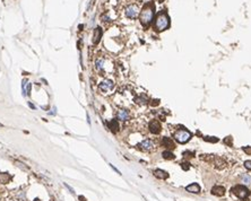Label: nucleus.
<instances>
[{
  "mask_svg": "<svg viewBox=\"0 0 251 201\" xmlns=\"http://www.w3.org/2000/svg\"><path fill=\"white\" fill-rule=\"evenodd\" d=\"M241 181L244 184H250L251 183V176L249 174H243L241 176Z\"/></svg>",
  "mask_w": 251,
  "mask_h": 201,
  "instance_id": "aec40b11",
  "label": "nucleus"
},
{
  "mask_svg": "<svg viewBox=\"0 0 251 201\" xmlns=\"http://www.w3.org/2000/svg\"><path fill=\"white\" fill-rule=\"evenodd\" d=\"M205 141H208V142H217L218 139L216 137H203Z\"/></svg>",
  "mask_w": 251,
  "mask_h": 201,
  "instance_id": "4be33fe9",
  "label": "nucleus"
},
{
  "mask_svg": "<svg viewBox=\"0 0 251 201\" xmlns=\"http://www.w3.org/2000/svg\"><path fill=\"white\" fill-rule=\"evenodd\" d=\"M130 112L126 108H119L117 111V119L121 122H126V121H129L130 120Z\"/></svg>",
  "mask_w": 251,
  "mask_h": 201,
  "instance_id": "1a4fd4ad",
  "label": "nucleus"
},
{
  "mask_svg": "<svg viewBox=\"0 0 251 201\" xmlns=\"http://www.w3.org/2000/svg\"><path fill=\"white\" fill-rule=\"evenodd\" d=\"M135 102L139 105H146L149 100H148V97L146 94H141V95H139V96H137L135 98Z\"/></svg>",
  "mask_w": 251,
  "mask_h": 201,
  "instance_id": "4468645a",
  "label": "nucleus"
},
{
  "mask_svg": "<svg viewBox=\"0 0 251 201\" xmlns=\"http://www.w3.org/2000/svg\"><path fill=\"white\" fill-rule=\"evenodd\" d=\"M183 156H185V158H191V157L195 156V153H193V152H189V150H187V152L183 153Z\"/></svg>",
  "mask_w": 251,
  "mask_h": 201,
  "instance_id": "5701e85b",
  "label": "nucleus"
},
{
  "mask_svg": "<svg viewBox=\"0 0 251 201\" xmlns=\"http://www.w3.org/2000/svg\"><path fill=\"white\" fill-rule=\"evenodd\" d=\"M161 129H162L161 123H159L157 120L151 121V123H149V131H151L152 133H154V134L159 133V132H161Z\"/></svg>",
  "mask_w": 251,
  "mask_h": 201,
  "instance_id": "9d476101",
  "label": "nucleus"
},
{
  "mask_svg": "<svg viewBox=\"0 0 251 201\" xmlns=\"http://www.w3.org/2000/svg\"><path fill=\"white\" fill-rule=\"evenodd\" d=\"M154 175H155L156 177H159V179H161V180H165L169 177L167 172L163 171V170H156V171H154Z\"/></svg>",
  "mask_w": 251,
  "mask_h": 201,
  "instance_id": "dca6fc26",
  "label": "nucleus"
},
{
  "mask_svg": "<svg viewBox=\"0 0 251 201\" xmlns=\"http://www.w3.org/2000/svg\"><path fill=\"white\" fill-rule=\"evenodd\" d=\"M232 192L239 199H245L249 196V190L244 185H235L232 189Z\"/></svg>",
  "mask_w": 251,
  "mask_h": 201,
  "instance_id": "0eeeda50",
  "label": "nucleus"
},
{
  "mask_svg": "<svg viewBox=\"0 0 251 201\" xmlns=\"http://www.w3.org/2000/svg\"><path fill=\"white\" fill-rule=\"evenodd\" d=\"M162 156H163V158H165V159H174V154L171 153L170 150H165V152H163Z\"/></svg>",
  "mask_w": 251,
  "mask_h": 201,
  "instance_id": "6ab92c4d",
  "label": "nucleus"
},
{
  "mask_svg": "<svg viewBox=\"0 0 251 201\" xmlns=\"http://www.w3.org/2000/svg\"><path fill=\"white\" fill-rule=\"evenodd\" d=\"M35 201H40V200H35Z\"/></svg>",
  "mask_w": 251,
  "mask_h": 201,
  "instance_id": "7c9ffc66",
  "label": "nucleus"
},
{
  "mask_svg": "<svg viewBox=\"0 0 251 201\" xmlns=\"http://www.w3.org/2000/svg\"><path fill=\"white\" fill-rule=\"evenodd\" d=\"M95 69L99 74L107 75L113 71V64L109 59L104 58V57H100L95 61Z\"/></svg>",
  "mask_w": 251,
  "mask_h": 201,
  "instance_id": "f257e3e1",
  "label": "nucleus"
},
{
  "mask_svg": "<svg viewBox=\"0 0 251 201\" xmlns=\"http://www.w3.org/2000/svg\"><path fill=\"white\" fill-rule=\"evenodd\" d=\"M185 190L188 191V192H191V193H199L200 186L199 184H197V183H192V184H190V185H188L185 188Z\"/></svg>",
  "mask_w": 251,
  "mask_h": 201,
  "instance_id": "2eb2a0df",
  "label": "nucleus"
},
{
  "mask_svg": "<svg viewBox=\"0 0 251 201\" xmlns=\"http://www.w3.org/2000/svg\"><path fill=\"white\" fill-rule=\"evenodd\" d=\"M181 167L183 168V170H185V171H188L189 168H190V164H189L188 162H183V163H181Z\"/></svg>",
  "mask_w": 251,
  "mask_h": 201,
  "instance_id": "b1692460",
  "label": "nucleus"
},
{
  "mask_svg": "<svg viewBox=\"0 0 251 201\" xmlns=\"http://www.w3.org/2000/svg\"><path fill=\"white\" fill-rule=\"evenodd\" d=\"M102 35H103L102 28H101V27H96L95 30H94V35H93V43H94V44H97V43L101 41Z\"/></svg>",
  "mask_w": 251,
  "mask_h": 201,
  "instance_id": "9b49d317",
  "label": "nucleus"
},
{
  "mask_svg": "<svg viewBox=\"0 0 251 201\" xmlns=\"http://www.w3.org/2000/svg\"><path fill=\"white\" fill-rule=\"evenodd\" d=\"M244 167L249 170V171H251V160H245L244 162Z\"/></svg>",
  "mask_w": 251,
  "mask_h": 201,
  "instance_id": "a878e982",
  "label": "nucleus"
},
{
  "mask_svg": "<svg viewBox=\"0 0 251 201\" xmlns=\"http://www.w3.org/2000/svg\"><path fill=\"white\" fill-rule=\"evenodd\" d=\"M149 104L153 105V106H156V105H159V100H153L151 102V103H149Z\"/></svg>",
  "mask_w": 251,
  "mask_h": 201,
  "instance_id": "cd10ccee",
  "label": "nucleus"
},
{
  "mask_svg": "<svg viewBox=\"0 0 251 201\" xmlns=\"http://www.w3.org/2000/svg\"><path fill=\"white\" fill-rule=\"evenodd\" d=\"M79 200H81V201H86V199L84 197H79Z\"/></svg>",
  "mask_w": 251,
  "mask_h": 201,
  "instance_id": "c85d7f7f",
  "label": "nucleus"
},
{
  "mask_svg": "<svg viewBox=\"0 0 251 201\" xmlns=\"http://www.w3.org/2000/svg\"><path fill=\"white\" fill-rule=\"evenodd\" d=\"M224 144L229 146L232 145V137H226L225 139H224Z\"/></svg>",
  "mask_w": 251,
  "mask_h": 201,
  "instance_id": "393cba45",
  "label": "nucleus"
},
{
  "mask_svg": "<svg viewBox=\"0 0 251 201\" xmlns=\"http://www.w3.org/2000/svg\"><path fill=\"white\" fill-rule=\"evenodd\" d=\"M162 145L164 146V147H166V148H167V150L175 148V144H174L173 140H172V139H170V138H166V137L163 138V139H162Z\"/></svg>",
  "mask_w": 251,
  "mask_h": 201,
  "instance_id": "ddd939ff",
  "label": "nucleus"
},
{
  "mask_svg": "<svg viewBox=\"0 0 251 201\" xmlns=\"http://www.w3.org/2000/svg\"><path fill=\"white\" fill-rule=\"evenodd\" d=\"M225 160L223 159V158H221V157H216L215 158V166H216V168H223L225 167Z\"/></svg>",
  "mask_w": 251,
  "mask_h": 201,
  "instance_id": "a211bd4d",
  "label": "nucleus"
},
{
  "mask_svg": "<svg viewBox=\"0 0 251 201\" xmlns=\"http://www.w3.org/2000/svg\"><path fill=\"white\" fill-rule=\"evenodd\" d=\"M137 147L143 152H152L155 148V145H154V141L151 140V139H145L144 141H141Z\"/></svg>",
  "mask_w": 251,
  "mask_h": 201,
  "instance_id": "6e6552de",
  "label": "nucleus"
},
{
  "mask_svg": "<svg viewBox=\"0 0 251 201\" xmlns=\"http://www.w3.org/2000/svg\"><path fill=\"white\" fill-rule=\"evenodd\" d=\"M243 152L248 155H251V147H243Z\"/></svg>",
  "mask_w": 251,
  "mask_h": 201,
  "instance_id": "bb28decb",
  "label": "nucleus"
},
{
  "mask_svg": "<svg viewBox=\"0 0 251 201\" xmlns=\"http://www.w3.org/2000/svg\"><path fill=\"white\" fill-rule=\"evenodd\" d=\"M170 26V17L167 16L165 11H162L157 14L155 18V30L157 32H163L169 28Z\"/></svg>",
  "mask_w": 251,
  "mask_h": 201,
  "instance_id": "7ed1b4c3",
  "label": "nucleus"
},
{
  "mask_svg": "<svg viewBox=\"0 0 251 201\" xmlns=\"http://www.w3.org/2000/svg\"><path fill=\"white\" fill-rule=\"evenodd\" d=\"M23 88H24L25 94L27 93V95H30V93H31V84L27 82V87H26V80H24V82H23Z\"/></svg>",
  "mask_w": 251,
  "mask_h": 201,
  "instance_id": "412c9836",
  "label": "nucleus"
},
{
  "mask_svg": "<svg viewBox=\"0 0 251 201\" xmlns=\"http://www.w3.org/2000/svg\"><path fill=\"white\" fill-rule=\"evenodd\" d=\"M0 127H2V124H1V123H0Z\"/></svg>",
  "mask_w": 251,
  "mask_h": 201,
  "instance_id": "c756f323",
  "label": "nucleus"
},
{
  "mask_svg": "<svg viewBox=\"0 0 251 201\" xmlns=\"http://www.w3.org/2000/svg\"><path fill=\"white\" fill-rule=\"evenodd\" d=\"M109 129H110L112 132H118L119 129H120V127H119V123L117 120H112V121H110L109 122Z\"/></svg>",
  "mask_w": 251,
  "mask_h": 201,
  "instance_id": "f3484780",
  "label": "nucleus"
},
{
  "mask_svg": "<svg viewBox=\"0 0 251 201\" xmlns=\"http://www.w3.org/2000/svg\"><path fill=\"white\" fill-rule=\"evenodd\" d=\"M174 139L179 144H185L191 139V132L185 129H180L174 133Z\"/></svg>",
  "mask_w": 251,
  "mask_h": 201,
  "instance_id": "20e7f679",
  "label": "nucleus"
},
{
  "mask_svg": "<svg viewBox=\"0 0 251 201\" xmlns=\"http://www.w3.org/2000/svg\"><path fill=\"white\" fill-rule=\"evenodd\" d=\"M99 88L102 92V94H111L114 90V82L111 79H104L99 84Z\"/></svg>",
  "mask_w": 251,
  "mask_h": 201,
  "instance_id": "39448f33",
  "label": "nucleus"
},
{
  "mask_svg": "<svg viewBox=\"0 0 251 201\" xmlns=\"http://www.w3.org/2000/svg\"><path fill=\"white\" fill-rule=\"evenodd\" d=\"M125 13H126V16H127L128 18L135 19V18L138 17L139 13H140V9H139V7H138V5L131 4V5H129L128 7L126 8Z\"/></svg>",
  "mask_w": 251,
  "mask_h": 201,
  "instance_id": "423d86ee",
  "label": "nucleus"
},
{
  "mask_svg": "<svg viewBox=\"0 0 251 201\" xmlns=\"http://www.w3.org/2000/svg\"><path fill=\"white\" fill-rule=\"evenodd\" d=\"M153 18H154V5L146 4L140 10V16H139L140 23L144 26H148Z\"/></svg>",
  "mask_w": 251,
  "mask_h": 201,
  "instance_id": "f03ea898",
  "label": "nucleus"
},
{
  "mask_svg": "<svg viewBox=\"0 0 251 201\" xmlns=\"http://www.w3.org/2000/svg\"><path fill=\"white\" fill-rule=\"evenodd\" d=\"M212 193L214 194V196H217V197H222L225 193V189H224V186L222 185H215L212 188Z\"/></svg>",
  "mask_w": 251,
  "mask_h": 201,
  "instance_id": "f8f14e48",
  "label": "nucleus"
}]
</instances>
